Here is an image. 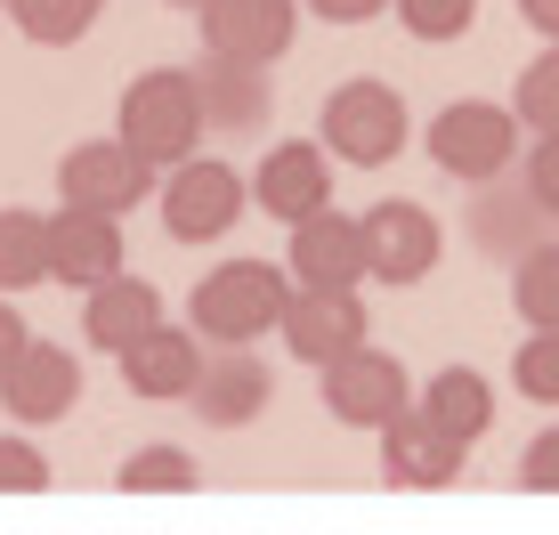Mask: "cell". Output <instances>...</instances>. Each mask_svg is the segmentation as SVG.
<instances>
[{
  "label": "cell",
  "instance_id": "obj_6",
  "mask_svg": "<svg viewBox=\"0 0 559 535\" xmlns=\"http://www.w3.org/2000/svg\"><path fill=\"white\" fill-rule=\"evenodd\" d=\"M243 203H252V179H243L236 163H179L163 179V227H170V243H219L227 227L243 219Z\"/></svg>",
  "mask_w": 559,
  "mask_h": 535
},
{
  "label": "cell",
  "instance_id": "obj_15",
  "mask_svg": "<svg viewBox=\"0 0 559 535\" xmlns=\"http://www.w3.org/2000/svg\"><path fill=\"white\" fill-rule=\"evenodd\" d=\"M195 381H203V341L187 333V324H154L146 341L122 349V390L130 397L170 406V397H195Z\"/></svg>",
  "mask_w": 559,
  "mask_h": 535
},
{
  "label": "cell",
  "instance_id": "obj_14",
  "mask_svg": "<svg viewBox=\"0 0 559 535\" xmlns=\"http://www.w3.org/2000/svg\"><path fill=\"white\" fill-rule=\"evenodd\" d=\"M276 333L300 366H333V357H349L365 341V300L357 293H293Z\"/></svg>",
  "mask_w": 559,
  "mask_h": 535
},
{
  "label": "cell",
  "instance_id": "obj_17",
  "mask_svg": "<svg viewBox=\"0 0 559 535\" xmlns=\"http://www.w3.org/2000/svg\"><path fill=\"white\" fill-rule=\"evenodd\" d=\"M471 243L478 252H495V260H527L535 243H551V219H544V203L527 195V179L503 187V179H487L478 187V203H471Z\"/></svg>",
  "mask_w": 559,
  "mask_h": 535
},
{
  "label": "cell",
  "instance_id": "obj_7",
  "mask_svg": "<svg viewBox=\"0 0 559 535\" xmlns=\"http://www.w3.org/2000/svg\"><path fill=\"white\" fill-rule=\"evenodd\" d=\"M57 195H66V212L122 219V212H139L154 195V170L130 155L122 139H82V146H66V163H57Z\"/></svg>",
  "mask_w": 559,
  "mask_h": 535
},
{
  "label": "cell",
  "instance_id": "obj_31",
  "mask_svg": "<svg viewBox=\"0 0 559 535\" xmlns=\"http://www.w3.org/2000/svg\"><path fill=\"white\" fill-rule=\"evenodd\" d=\"M527 195L544 203V219H559V139L527 146Z\"/></svg>",
  "mask_w": 559,
  "mask_h": 535
},
{
  "label": "cell",
  "instance_id": "obj_13",
  "mask_svg": "<svg viewBox=\"0 0 559 535\" xmlns=\"http://www.w3.org/2000/svg\"><path fill=\"white\" fill-rule=\"evenodd\" d=\"M114 276H122V219L49 212V284L98 293V284H114Z\"/></svg>",
  "mask_w": 559,
  "mask_h": 535
},
{
  "label": "cell",
  "instance_id": "obj_9",
  "mask_svg": "<svg viewBox=\"0 0 559 535\" xmlns=\"http://www.w3.org/2000/svg\"><path fill=\"white\" fill-rule=\"evenodd\" d=\"M252 203H260L267 219H284V227L333 212V155H324L317 139H284V146H267L260 170H252Z\"/></svg>",
  "mask_w": 559,
  "mask_h": 535
},
{
  "label": "cell",
  "instance_id": "obj_3",
  "mask_svg": "<svg viewBox=\"0 0 559 535\" xmlns=\"http://www.w3.org/2000/svg\"><path fill=\"white\" fill-rule=\"evenodd\" d=\"M406 139H414L406 98H397L381 73H349L317 114V146L333 163H349V170H381L390 155H406Z\"/></svg>",
  "mask_w": 559,
  "mask_h": 535
},
{
  "label": "cell",
  "instance_id": "obj_24",
  "mask_svg": "<svg viewBox=\"0 0 559 535\" xmlns=\"http://www.w3.org/2000/svg\"><path fill=\"white\" fill-rule=\"evenodd\" d=\"M511 309H519L527 333H559V243H535L511 268Z\"/></svg>",
  "mask_w": 559,
  "mask_h": 535
},
{
  "label": "cell",
  "instance_id": "obj_10",
  "mask_svg": "<svg viewBox=\"0 0 559 535\" xmlns=\"http://www.w3.org/2000/svg\"><path fill=\"white\" fill-rule=\"evenodd\" d=\"M300 33V0H211L203 9V57L227 66H276Z\"/></svg>",
  "mask_w": 559,
  "mask_h": 535
},
{
  "label": "cell",
  "instance_id": "obj_25",
  "mask_svg": "<svg viewBox=\"0 0 559 535\" xmlns=\"http://www.w3.org/2000/svg\"><path fill=\"white\" fill-rule=\"evenodd\" d=\"M114 479H122L130 495H195L203 471H195V454H187V447H130Z\"/></svg>",
  "mask_w": 559,
  "mask_h": 535
},
{
  "label": "cell",
  "instance_id": "obj_29",
  "mask_svg": "<svg viewBox=\"0 0 559 535\" xmlns=\"http://www.w3.org/2000/svg\"><path fill=\"white\" fill-rule=\"evenodd\" d=\"M49 487V454L33 438H0V495H41Z\"/></svg>",
  "mask_w": 559,
  "mask_h": 535
},
{
  "label": "cell",
  "instance_id": "obj_11",
  "mask_svg": "<svg viewBox=\"0 0 559 535\" xmlns=\"http://www.w3.org/2000/svg\"><path fill=\"white\" fill-rule=\"evenodd\" d=\"M0 406H9L25 430L66 423V414L82 406V357L57 349V341H25V357L0 373Z\"/></svg>",
  "mask_w": 559,
  "mask_h": 535
},
{
  "label": "cell",
  "instance_id": "obj_19",
  "mask_svg": "<svg viewBox=\"0 0 559 535\" xmlns=\"http://www.w3.org/2000/svg\"><path fill=\"white\" fill-rule=\"evenodd\" d=\"M373 438H381V479H390V487L430 495V487H454L462 479V447H454V438H438L421 414H397V423L373 430Z\"/></svg>",
  "mask_w": 559,
  "mask_h": 535
},
{
  "label": "cell",
  "instance_id": "obj_12",
  "mask_svg": "<svg viewBox=\"0 0 559 535\" xmlns=\"http://www.w3.org/2000/svg\"><path fill=\"white\" fill-rule=\"evenodd\" d=\"M293 293H357L365 284V236L349 212H317L293 227V252H284Z\"/></svg>",
  "mask_w": 559,
  "mask_h": 535
},
{
  "label": "cell",
  "instance_id": "obj_5",
  "mask_svg": "<svg viewBox=\"0 0 559 535\" xmlns=\"http://www.w3.org/2000/svg\"><path fill=\"white\" fill-rule=\"evenodd\" d=\"M421 146H430V163L447 170V179L487 187V179H503L511 155H519V122H511V106H495V98H454L430 122Z\"/></svg>",
  "mask_w": 559,
  "mask_h": 535
},
{
  "label": "cell",
  "instance_id": "obj_23",
  "mask_svg": "<svg viewBox=\"0 0 559 535\" xmlns=\"http://www.w3.org/2000/svg\"><path fill=\"white\" fill-rule=\"evenodd\" d=\"M9 16H16V33H25L33 49H73L106 16V0H9Z\"/></svg>",
  "mask_w": 559,
  "mask_h": 535
},
{
  "label": "cell",
  "instance_id": "obj_1",
  "mask_svg": "<svg viewBox=\"0 0 559 535\" xmlns=\"http://www.w3.org/2000/svg\"><path fill=\"white\" fill-rule=\"evenodd\" d=\"M114 139H122L146 170H179V163H195V139H203L195 73H187V66H154V73H139V82L122 90Z\"/></svg>",
  "mask_w": 559,
  "mask_h": 535
},
{
  "label": "cell",
  "instance_id": "obj_33",
  "mask_svg": "<svg viewBox=\"0 0 559 535\" xmlns=\"http://www.w3.org/2000/svg\"><path fill=\"white\" fill-rule=\"evenodd\" d=\"M308 9H317L324 25H365V16H381L390 0H308Z\"/></svg>",
  "mask_w": 559,
  "mask_h": 535
},
{
  "label": "cell",
  "instance_id": "obj_26",
  "mask_svg": "<svg viewBox=\"0 0 559 535\" xmlns=\"http://www.w3.org/2000/svg\"><path fill=\"white\" fill-rule=\"evenodd\" d=\"M511 122H527L535 139H559V41L519 73V98H511Z\"/></svg>",
  "mask_w": 559,
  "mask_h": 535
},
{
  "label": "cell",
  "instance_id": "obj_27",
  "mask_svg": "<svg viewBox=\"0 0 559 535\" xmlns=\"http://www.w3.org/2000/svg\"><path fill=\"white\" fill-rule=\"evenodd\" d=\"M511 381L519 397H535V406H559V333H527L511 349Z\"/></svg>",
  "mask_w": 559,
  "mask_h": 535
},
{
  "label": "cell",
  "instance_id": "obj_30",
  "mask_svg": "<svg viewBox=\"0 0 559 535\" xmlns=\"http://www.w3.org/2000/svg\"><path fill=\"white\" fill-rule=\"evenodd\" d=\"M519 487L527 495H559V430H535L519 454Z\"/></svg>",
  "mask_w": 559,
  "mask_h": 535
},
{
  "label": "cell",
  "instance_id": "obj_34",
  "mask_svg": "<svg viewBox=\"0 0 559 535\" xmlns=\"http://www.w3.org/2000/svg\"><path fill=\"white\" fill-rule=\"evenodd\" d=\"M519 16H527L544 41H559V0H519Z\"/></svg>",
  "mask_w": 559,
  "mask_h": 535
},
{
  "label": "cell",
  "instance_id": "obj_8",
  "mask_svg": "<svg viewBox=\"0 0 559 535\" xmlns=\"http://www.w3.org/2000/svg\"><path fill=\"white\" fill-rule=\"evenodd\" d=\"M357 236H365V276L373 284H421L438 268V252H447L438 219L421 212V203H406V195L373 203V212L357 219Z\"/></svg>",
  "mask_w": 559,
  "mask_h": 535
},
{
  "label": "cell",
  "instance_id": "obj_28",
  "mask_svg": "<svg viewBox=\"0 0 559 535\" xmlns=\"http://www.w3.org/2000/svg\"><path fill=\"white\" fill-rule=\"evenodd\" d=\"M390 9H397V25H406L414 41H462L478 0H390Z\"/></svg>",
  "mask_w": 559,
  "mask_h": 535
},
{
  "label": "cell",
  "instance_id": "obj_4",
  "mask_svg": "<svg viewBox=\"0 0 559 535\" xmlns=\"http://www.w3.org/2000/svg\"><path fill=\"white\" fill-rule=\"evenodd\" d=\"M317 397H324V414H333L341 430H390L397 414H414L406 366H397L390 349H373V341H357L349 357L317 366Z\"/></svg>",
  "mask_w": 559,
  "mask_h": 535
},
{
  "label": "cell",
  "instance_id": "obj_2",
  "mask_svg": "<svg viewBox=\"0 0 559 535\" xmlns=\"http://www.w3.org/2000/svg\"><path fill=\"white\" fill-rule=\"evenodd\" d=\"M284 300H293V276L267 260H227L187 293V333L195 341H219V349H243V341L276 333L284 324Z\"/></svg>",
  "mask_w": 559,
  "mask_h": 535
},
{
  "label": "cell",
  "instance_id": "obj_21",
  "mask_svg": "<svg viewBox=\"0 0 559 535\" xmlns=\"http://www.w3.org/2000/svg\"><path fill=\"white\" fill-rule=\"evenodd\" d=\"M154 324H163V293H154L146 276H114V284H98V293L82 300V341L106 349V357H122L130 341L154 333Z\"/></svg>",
  "mask_w": 559,
  "mask_h": 535
},
{
  "label": "cell",
  "instance_id": "obj_35",
  "mask_svg": "<svg viewBox=\"0 0 559 535\" xmlns=\"http://www.w3.org/2000/svg\"><path fill=\"white\" fill-rule=\"evenodd\" d=\"M170 9H195V16H203V9H211V0H170Z\"/></svg>",
  "mask_w": 559,
  "mask_h": 535
},
{
  "label": "cell",
  "instance_id": "obj_20",
  "mask_svg": "<svg viewBox=\"0 0 559 535\" xmlns=\"http://www.w3.org/2000/svg\"><path fill=\"white\" fill-rule=\"evenodd\" d=\"M195 106H203V130H260L267 114H276V82H267V66L203 57L195 66Z\"/></svg>",
  "mask_w": 559,
  "mask_h": 535
},
{
  "label": "cell",
  "instance_id": "obj_32",
  "mask_svg": "<svg viewBox=\"0 0 559 535\" xmlns=\"http://www.w3.org/2000/svg\"><path fill=\"white\" fill-rule=\"evenodd\" d=\"M25 341H33V324L16 317V300H9V293H0V373H9L16 357H25Z\"/></svg>",
  "mask_w": 559,
  "mask_h": 535
},
{
  "label": "cell",
  "instance_id": "obj_16",
  "mask_svg": "<svg viewBox=\"0 0 559 535\" xmlns=\"http://www.w3.org/2000/svg\"><path fill=\"white\" fill-rule=\"evenodd\" d=\"M414 414H421L438 438H454V447L471 454L478 438L495 430V390H487V373H478V366H438V373L414 390Z\"/></svg>",
  "mask_w": 559,
  "mask_h": 535
},
{
  "label": "cell",
  "instance_id": "obj_18",
  "mask_svg": "<svg viewBox=\"0 0 559 535\" xmlns=\"http://www.w3.org/2000/svg\"><path fill=\"white\" fill-rule=\"evenodd\" d=\"M267 397H276V373H267L252 349H219V357H203L195 414H203L211 430H243L252 414H267Z\"/></svg>",
  "mask_w": 559,
  "mask_h": 535
},
{
  "label": "cell",
  "instance_id": "obj_22",
  "mask_svg": "<svg viewBox=\"0 0 559 535\" xmlns=\"http://www.w3.org/2000/svg\"><path fill=\"white\" fill-rule=\"evenodd\" d=\"M33 284H49V219L0 203V293L16 300V293H33Z\"/></svg>",
  "mask_w": 559,
  "mask_h": 535
},
{
  "label": "cell",
  "instance_id": "obj_36",
  "mask_svg": "<svg viewBox=\"0 0 559 535\" xmlns=\"http://www.w3.org/2000/svg\"><path fill=\"white\" fill-rule=\"evenodd\" d=\"M0 9H9V0H0Z\"/></svg>",
  "mask_w": 559,
  "mask_h": 535
}]
</instances>
